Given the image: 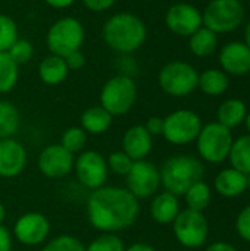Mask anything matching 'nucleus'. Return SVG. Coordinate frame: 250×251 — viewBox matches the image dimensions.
I'll use <instances>...</instances> for the list:
<instances>
[{
  "label": "nucleus",
  "instance_id": "obj_1",
  "mask_svg": "<svg viewBox=\"0 0 250 251\" xmlns=\"http://www.w3.org/2000/svg\"><path fill=\"white\" fill-rule=\"evenodd\" d=\"M139 200L125 188L100 187L93 190L87 201L90 224L106 234L130 228L139 216Z\"/></svg>",
  "mask_w": 250,
  "mask_h": 251
},
{
  "label": "nucleus",
  "instance_id": "obj_24",
  "mask_svg": "<svg viewBox=\"0 0 250 251\" xmlns=\"http://www.w3.org/2000/svg\"><path fill=\"white\" fill-rule=\"evenodd\" d=\"M190 50L197 57H206L217 50L218 35L206 26H200L190 35Z\"/></svg>",
  "mask_w": 250,
  "mask_h": 251
},
{
  "label": "nucleus",
  "instance_id": "obj_47",
  "mask_svg": "<svg viewBox=\"0 0 250 251\" xmlns=\"http://www.w3.org/2000/svg\"><path fill=\"white\" fill-rule=\"evenodd\" d=\"M248 188H249V190H250V174H249V175H248Z\"/></svg>",
  "mask_w": 250,
  "mask_h": 251
},
{
  "label": "nucleus",
  "instance_id": "obj_20",
  "mask_svg": "<svg viewBox=\"0 0 250 251\" xmlns=\"http://www.w3.org/2000/svg\"><path fill=\"white\" fill-rule=\"evenodd\" d=\"M248 188V175L236 169H224L215 178V190L224 197H237Z\"/></svg>",
  "mask_w": 250,
  "mask_h": 251
},
{
  "label": "nucleus",
  "instance_id": "obj_31",
  "mask_svg": "<svg viewBox=\"0 0 250 251\" xmlns=\"http://www.w3.org/2000/svg\"><path fill=\"white\" fill-rule=\"evenodd\" d=\"M16 40H18L16 22L10 16L0 13V51H7Z\"/></svg>",
  "mask_w": 250,
  "mask_h": 251
},
{
  "label": "nucleus",
  "instance_id": "obj_18",
  "mask_svg": "<svg viewBox=\"0 0 250 251\" xmlns=\"http://www.w3.org/2000/svg\"><path fill=\"white\" fill-rule=\"evenodd\" d=\"M122 147L131 160H143L152 150V135L143 125H134L124 134Z\"/></svg>",
  "mask_w": 250,
  "mask_h": 251
},
{
  "label": "nucleus",
  "instance_id": "obj_38",
  "mask_svg": "<svg viewBox=\"0 0 250 251\" xmlns=\"http://www.w3.org/2000/svg\"><path fill=\"white\" fill-rule=\"evenodd\" d=\"M115 1L116 0H83L84 6L93 12H105L109 7H112Z\"/></svg>",
  "mask_w": 250,
  "mask_h": 251
},
{
  "label": "nucleus",
  "instance_id": "obj_4",
  "mask_svg": "<svg viewBox=\"0 0 250 251\" xmlns=\"http://www.w3.org/2000/svg\"><path fill=\"white\" fill-rule=\"evenodd\" d=\"M84 26L72 16H65L52 24L47 31L46 43L52 54L66 57L68 54L81 50L84 43Z\"/></svg>",
  "mask_w": 250,
  "mask_h": 251
},
{
  "label": "nucleus",
  "instance_id": "obj_3",
  "mask_svg": "<svg viewBox=\"0 0 250 251\" xmlns=\"http://www.w3.org/2000/svg\"><path fill=\"white\" fill-rule=\"evenodd\" d=\"M161 172V184L165 191L180 197L187 193V190L202 181L203 178V165L193 156L178 154L169 157Z\"/></svg>",
  "mask_w": 250,
  "mask_h": 251
},
{
  "label": "nucleus",
  "instance_id": "obj_5",
  "mask_svg": "<svg viewBox=\"0 0 250 251\" xmlns=\"http://www.w3.org/2000/svg\"><path fill=\"white\" fill-rule=\"evenodd\" d=\"M137 99V85L127 75H116L105 82L100 91V106L112 116H122L131 110Z\"/></svg>",
  "mask_w": 250,
  "mask_h": 251
},
{
  "label": "nucleus",
  "instance_id": "obj_36",
  "mask_svg": "<svg viewBox=\"0 0 250 251\" xmlns=\"http://www.w3.org/2000/svg\"><path fill=\"white\" fill-rule=\"evenodd\" d=\"M236 228H237V232L239 235L249 241L250 243V206L245 207L239 216H237V221H236Z\"/></svg>",
  "mask_w": 250,
  "mask_h": 251
},
{
  "label": "nucleus",
  "instance_id": "obj_33",
  "mask_svg": "<svg viewBox=\"0 0 250 251\" xmlns=\"http://www.w3.org/2000/svg\"><path fill=\"white\" fill-rule=\"evenodd\" d=\"M6 53L12 57V60L15 63L21 65V63H27L31 60V57L34 54V47H32L31 41L18 38Z\"/></svg>",
  "mask_w": 250,
  "mask_h": 251
},
{
  "label": "nucleus",
  "instance_id": "obj_45",
  "mask_svg": "<svg viewBox=\"0 0 250 251\" xmlns=\"http://www.w3.org/2000/svg\"><path fill=\"white\" fill-rule=\"evenodd\" d=\"M4 216H6V210H4V206H3V204L0 203V225H3Z\"/></svg>",
  "mask_w": 250,
  "mask_h": 251
},
{
  "label": "nucleus",
  "instance_id": "obj_46",
  "mask_svg": "<svg viewBox=\"0 0 250 251\" xmlns=\"http://www.w3.org/2000/svg\"><path fill=\"white\" fill-rule=\"evenodd\" d=\"M245 121H246V126H248V131L250 132V112L246 115V118H245Z\"/></svg>",
  "mask_w": 250,
  "mask_h": 251
},
{
  "label": "nucleus",
  "instance_id": "obj_22",
  "mask_svg": "<svg viewBox=\"0 0 250 251\" xmlns=\"http://www.w3.org/2000/svg\"><path fill=\"white\" fill-rule=\"evenodd\" d=\"M112 115L102 106H91L81 115V128L90 134H103L112 125Z\"/></svg>",
  "mask_w": 250,
  "mask_h": 251
},
{
  "label": "nucleus",
  "instance_id": "obj_8",
  "mask_svg": "<svg viewBox=\"0 0 250 251\" xmlns=\"http://www.w3.org/2000/svg\"><path fill=\"white\" fill-rule=\"evenodd\" d=\"M197 82L199 74L187 62H169L159 72L161 88L174 97H183L193 93L197 87Z\"/></svg>",
  "mask_w": 250,
  "mask_h": 251
},
{
  "label": "nucleus",
  "instance_id": "obj_12",
  "mask_svg": "<svg viewBox=\"0 0 250 251\" xmlns=\"http://www.w3.org/2000/svg\"><path fill=\"white\" fill-rule=\"evenodd\" d=\"M75 174L84 187L97 190L103 187L108 179V162L97 151H84L75 162Z\"/></svg>",
  "mask_w": 250,
  "mask_h": 251
},
{
  "label": "nucleus",
  "instance_id": "obj_37",
  "mask_svg": "<svg viewBox=\"0 0 250 251\" xmlns=\"http://www.w3.org/2000/svg\"><path fill=\"white\" fill-rule=\"evenodd\" d=\"M66 62V66L69 71H78L85 65V56L81 50H77L71 54H68L66 57H63Z\"/></svg>",
  "mask_w": 250,
  "mask_h": 251
},
{
  "label": "nucleus",
  "instance_id": "obj_7",
  "mask_svg": "<svg viewBox=\"0 0 250 251\" xmlns=\"http://www.w3.org/2000/svg\"><path fill=\"white\" fill-rule=\"evenodd\" d=\"M196 140L199 154L211 163L225 160L233 146L231 129L225 128L220 122H212L202 126Z\"/></svg>",
  "mask_w": 250,
  "mask_h": 251
},
{
  "label": "nucleus",
  "instance_id": "obj_17",
  "mask_svg": "<svg viewBox=\"0 0 250 251\" xmlns=\"http://www.w3.org/2000/svg\"><path fill=\"white\" fill-rule=\"evenodd\" d=\"M221 66L233 75H245L250 72V49L246 43L231 41L221 49Z\"/></svg>",
  "mask_w": 250,
  "mask_h": 251
},
{
  "label": "nucleus",
  "instance_id": "obj_30",
  "mask_svg": "<svg viewBox=\"0 0 250 251\" xmlns=\"http://www.w3.org/2000/svg\"><path fill=\"white\" fill-rule=\"evenodd\" d=\"M85 141H87V132L81 126H72L63 132L60 146L74 154V153L81 151L84 149Z\"/></svg>",
  "mask_w": 250,
  "mask_h": 251
},
{
  "label": "nucleus",
  "instance_id": "obj_6",
  "mask_svg": "<svg viewBox=\"0 0 250 251\" xmlns=\"http://www.w3.org/2000/svg\"><path fill=\"white\" fill-rule=\"evenodd\" d=\"M245 19V7L239 0H212L205 12L202 21L206 28L215 34L234 31Z\"/></svg>",
  "mask_w": 250,
  "mask_h": 251
},
{
  "label": "nucleus",
  "instance_id": "obj_28",
  "mask_svg": "<svg viewBox=\"0 0 250 251\" xmlns=\"http://www.w3.org/2000/svg\"><path fill=\"white\" fill-rule=\"evenodd\" d=\"M19 65L6 51H0V93H9L18 82Z\"/></svg>",
  "mask_w": 250,
  "mask_h": 251
},
{
  "label": "nucleus",
  "instance_id": "obj_27",
  "mask_svg": "<svg viewBox=\"0 0 250 251\" xmlns=\"http://www.w3.org/2000/svg\"><path fill=\"white\" fill-rule=\"evenodd\" d=\"M21 124V116L18 109L6 100H0V140L12 138L18 131Z\"/></svg>",
  "mask_w": 250,
  "mask_h": 251
},
{
  "label": "nucleus",
  "instance_id": "obj_15",
  "mask_svg": "<svg viewBox=\"0 0 250 251\" xmlns=\"http://www.w3.org/2000/svg\"><path fill=\"white\" fill-rule=\"evenodd\" d=\"M74 157L60 144L47 146L38 157V169L47 178H62L72 171Z\"/></svg>",
  "mask_w": 250,
  "mask_h": 251
},
{
  "label": "nucleus",
  "instance_id": "obj_13",
  "mask_svg": "<svg viewBox=\"0 0 250 251\" xmlns=\"http://www.w3.org/2000/svg\"><path fill=\"white\" fill-rule=\"evenodd\" d=\"M165 24L174 34L190 37L202 26L203 21L202 13L193 4L175 3L168 9L165 15Z\"/></svg>",
  "mask_w": 250,
  "mask_h": 251
},
{
  "label": "nucleus",
  "instance_id": "obj_39",
  "mask_svg": "<svg viewBox=\"0 0 250 251\" xmlns=\"http://www.w3.org/2000/svg\"><path fill=\"white\" fill-rule=\"evenodd\" d=\"M144 128L147 129V132L152 137L153 135H162L164 134V119L159 116H152V118H149Z\"/></svg>",
  "mask_w": 250,
  "mask_h": 251
},
{
  "label": "nucleus",
  "instance_id": "obj_26",
  "mask_svg": "<svg viewBox=\"0 0 250 251\" xmlns=\"http://www.w3.org/2000/svg\"><path fill=\"white\" fill-rule=\"evenodd\" d=\"M230 162L233 169L249 175L250 174V135H243L239 140L233 141L230 150Z\"/></svg>",
  "mask_w": 250,
  "mask_h": 251
},
{
  "label": "nucleus",
  "instance_id": "obj_25",
  "mask_svg": "<svg viewBox=\"0 0 250 251\" xmlns=\"http://www.w3.org/2000/svg\"><path fill=\"white\" fill-rule=\"evenodd\" d=\"M197 87L208 96H221L228 88V78L220 69H208L199 75Z\"/></svg>",
  "mask_w": 250,
  "mask_h": 251
},
{
  "label": "nucleus",
  "instance_id": "obj_9",
  "mask_svg": "<svg viewBox=\"0 0 250 251\" xmlns=\"http://www.w3.org/2000/svg\"><path fill=\"white\" fill-rule=\"evenodd\" d=\"M174 235L178 243L187 249H197L205 244L209 225L202 212L186 209L174 219Z\"/></svg>",
  "mask_w": 250,
  "mask_h": 251
},
{
  "label": "nucleus",
  "instance_id": "obj_14",
  "mask_svg": "<svg viewBox=\"0 0 250 251\" xmlns=\"http://www.w3.org/2000/svg\"><path fill=\"white\" fill-rule=\"evenodd\" d=\"M50 232V224L41 213L31 212L22 215L13 228L15 238L25 246H38L46 241Z\"/></svg>",
  "mask_w": 250,
  "mask_h": 251
},
{
  "label": "nucleus",
  "instance_id": "obj_43",
  "mask_svg": "<svg viewBox=\"0 0 250 251\" xmlns=\"http://www.w3.org/2000/svg\"><path fill=\"white\" fill-rule=\"evenodd\" d=\"M124 251H156L152 246L149 244H143V243H137V244H133L130 246L128 249H125Z\"/></svg>",
  "mask_w": 250,
  "mask_h": 251
},
{
  "label": "nucleus",
  "instance_id": "obj_32",
  "mask_svg": "<svg viewBox=\"0 0 250 251\" xmlns=\"http://www.w3.org/2000/svg\"><path fill=\"white\" fill-rule=\"evenodd\" d=\"M41 251H87L84 244L71 235H60L50 240Z\"/></svg>",
  "mask_w": 250,
  "mask_h": 251
},
{
  "label": "nucleus",
  "instance_id": "obj_10",
  "mask_svg": "<svg viewBox=\"0 0 250 251\" xmlns=\"http://www.w3.org/2000/svg\"><path fill=\"white\" fill-rule=\"evenodd\" d=\"M202 129L200 118L187 109L175 110L164 119V137L172 144H189L194 141Z\"/></svg>",
  "mask_w": 250,
  "mask_h": 251
},
{
  "label": "nucleus",
  "instance_id": "obj_35",
  "mask_svg": "<svg viewBox=\"0 0 250 251\" xmlns=\"http://www.w3.org/2000/svg\"><path fill=\"white\" fill-rule=\"evenodd\" d=\"M106 162H108V168L112 169L115 174L127 175L130 172L134 160H131V157L128 154H125L124 151H115L108 157Z\"/></svg>",
  "mask_w": 250,
  "mask_h": 251
},
{
  "label": "nucleus",
  "instance_id": "obj_29",
  "mask_svg": "<svg viewBox=\"0 0 250 251\" xmlns=\"http://www.w3.org/2000/svg\"><path fill=\"white\" fill-rule=\"evenodd\" d=\"M184 197H186V203L190 210L203 213V210L208 209V206L211 203V190H209L208 184H205L203 181H199L187 190Z\"/></svg>",
  "mask_w": 250,
  "mask_h": 251
},
{
  "label": "nucleus",
  "instance_id": "obj_44",
  "mask_svg": "<svg viewBox=\"0 0 250 251\" xmlns=\"http://www.w3.org/2000/svg\"><path fill=\"white\" fill-rule=\"evenodd\" d=\"M245 38H246V46L250 49V22L246 26V32H245Z\"/></svg>",
  "mask_w": 250,
  "mask_h": 251
},
{
  "label": "nucleus",
  "instance_id": "obj_41",
  "mask_svg": "<svg viewBox=\"0 0 250 251\" xmlns=\"http://www.w3.org/2000/svg\"><path fill=\"white\" fill-rule=\"evenodd\" d=\"M44 1L53 9H65L69 7L75 0H44Z\"/></svg>",
  "mask_w": 250,
  "mask_h": 251
},
{
  "label": "nucleus",
  "instance_id": "obj_19",
  "mask_svg": "<svg viewBox=\"0 0 250 251\" xmlns=\"http://www.w3.org/2000/svg\"><path fill=\"white\" fill-rule=\"evenodd\" d=\"M180 213L178 197L165 191L158 194L150 204V215L158 224H172Z\"/></svg>",
  "mask_w": 250,
  "mask_h": 251
},
{
  "label": "nucleus",
  "instance_id": "obj_21",
  "mask_svg": "<svg viewBox=\"0 0 250 251\" xmlns=\"http://www.w3.org/2000/svg\"><path fill=\"white\" fill-rule=\"evenodd\" d=\"M68 72L69 69L66 66L65 59L56 54L44 57L38 66V76L47 85H57L63 82L68 76Z\"/></svg>",
  "mask_w": 250,
  "mask_h": 251
},
{
  "label": "nucleus",
  "instance_id": "obj_16",
  "mask_svg": "<svg viewBox=\"0 0 250 251\" xmlns=\"http://www.w3.org/2000/svg\"><path fill=\"white\" fill-rule=\"evenodd\" d=\"M27 165V151L21 143L13 138L0 140V176L15 178Z\"/></svg>",
  "mask_w": 250,
  "mask_h": 251
},
{
  "label": "nucleus",
  "instance_id": "obj_2",
  "mask_svg": "<svg viewBox=\"0 0 250 251\" xmlns=\"http://www.w3.org/2000/svg\"><path fill=\"white\" fill-rule=\"evenodd\" d=\"M105 43L115 51L131 53L140 49L147 37L144 22L130 12L112 15L102 28Z\"/></svg>",
  "mask_w": 250,
  "mask_h": 251
},
{
  "label": "nucleus",
  "instance_id": "obj_40",
  "mask_svg": "<svg viewBox=\"0 0 250 251\" xmlns=\"http://www.w3.org/2000/svg\"><path fill=\"white\" fill-rule=\"evenodd\" d=\"M12 250V237L9 231L0 225V251H10Z\"/></svg>",
  "mask_w": 250,
  "mask_h": 251
},
{
  "label": "nucleus",
  "instance_id": "obj_34",
  "mask_svg": "<svg viewBox=\"0 0 250 251\" xmlns=\"http://www.w3.org/2000/svg\"><path fill=\"white\" fill-rule=\"evenodd\" d=\"M87 251H124V243L119 240V237L113 234H105L99 238H96L88 247Z\"/></svg>",
  "mask_w": 250,
  "mask_h": 251
},
{
  "label": "nucleus",
  "instance_id": "obj_42",
  "mask_svg": "<svg viewBox=\"0 0 250 251\" xmlns=\"http://www.w3.org/2000/svg\"><path fill=\"white\" fill-rule=\"evenodd\" d=\"M206 251H236V249L227 243H215V244L209 246Z\"/></svg>",
  "mask_w": 250,
  "mask_h": 251
},
{
  "label": "nucleus",
  "instance_id": "obj_23",
  "mask_svg": "<svg viewBox=\"0 0 250 251\" xmlns=\"http://www.w3.org/2000/svg\"><path fill=\"white\" fill-rule=\"evenodd\" d=\"M248 115L246 104L239 99H230L224 101L218 109V122L231 129L239 126Z\"/></svg>",
  "mask_w": 250,
  "mask_h": 251
},
{
  "label": "nucleus",
  "instance_id": "obj_11",
  "mask_svg": "<svg viewBox=\"0 0 250 251\" xmlns=\"http://www.w3.org/2000/svg\"><path fill=\"white\" fill-rule=\"evenodd\" d=\"M127 176L128 191L136 199H147L153 196L161 185V172L159 169L147 160H136Z\"/></svg>",
  "mask_w": 250,
  "mask_h": 251
}]
</instances>
